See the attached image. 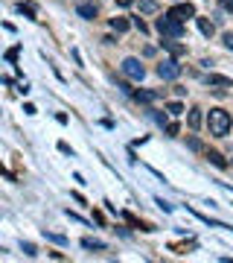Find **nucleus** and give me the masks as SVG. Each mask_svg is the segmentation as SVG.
Here are the masks:
<instances>
[{
	"instance_id": "11",
	"label": "nucleus",
	"mask_w": 233,
	"mask_h": 263,
	"mask_svg": "<svg viewBox=\"0 0 233 263\" xmlns=\"http://www.w3.org/2000/svg\"><path fill=\"white\" fill-rule=\"evenodd\" d=\"M140 12H143V15H158L161 6H158L155 0H140Z\"/></svg>"
},
{
	"instance_id": "22",
	"label": "nucleus",
	"mask_w": 233,
	"mask_h": 263,
	"mask_svg": "<svg viewBox=\"0 0 233 263\" xmlns=\"http://www.w3.org/2000/svg\"><path fill=\"white\" fill-rule=\"evenodd\" d=\"M24 255H30V258H35V255H38V252H35V246H33V243H24Z\"/></svg>"
},
{
	"instance_id": "9",
	"label": "nucleus",
	"mask_w": 233,
	"mask_h": 263,
	"mask_svg": "<svg viewBox=\"0 0 233 263\" xmlns=\"http://www.w3.org/2000/svg\"><path fill=\"white\" fill-rule=\"evenodd\" d=\"M187 123H190V129L199 132L201 123H204V114H201V108H190V114H187Z\"/></svg>"
},
{
	"instance_id": "12",
	"label": "nucleus",
	"mask_w": 233,
	"mask_h": 263,
	"mask_svg": "<svg viewBox=\"0 0 233 263\" xmlns=\"http://www.w3.org/2000/svg\"><path fill=\"white\" fill-rule=\"evenodd\" d=\"M158 97H161V91H137V94H134L137 102H155Z\"/></svg>"
},
{
	"instance_id": "25",
	"label": "nucleus",
	"mask_w": 233,
	"mask_h": 263,
	"mask_svg": "<svg viewBox=\"0 0 233 263\" xmlns=\"http://www.w3.org/2000/svg\"><path fill=\"white\" fill-rule=\"evenodd\" d=\"M134 27H137V30H140V33H149V27H146V24H143V21H140V18H134Z\"/></svg>"
},
{
	"instance_id": "5",
	"label": "nucleus",
	"mask_w": 233,
	"mask_h": 263,
	"mask_svg": "<svg viewBox=\"0 0 233 263\" xmlns=\"http://www.w3.org/2000/svg\"><path fill=\"white\" fill-rule=\"evenodd\" d=\"M169 15L178 18V21H187V18H196V6L193 3H178V6L169 9Z\"/></svg>"
},
{
	"instance_id": "7",
	"label": "nucleus",
	"mask_w": 233,
	"mask_h": 263,
	"mask_svg": "<svg viewBox=\"0 0 233 263\" xmlns=\"http://www.w3.org/2000/svg\"><path fill=\"white\" fill-rule=\"evenodd\" d=\"M204 82H207V85H213V88H219V91H228V88H233L231 79H228V76H219V73H210Z\"/></svg>"
},
{
	"instance_id": "21",
	"label": "nucleus",
	"mask_w": 233,
	"mask_h": 263,
	"mask_svg": "<svg viewBox=\"0 0 233 263\" xmlns=\"http://www.w3.org/2000/svg\"><path fill=\"white\" fill-rule=\"evenodd\" d=\"M222 44H225L228 50H233V33H225V35H222Z\"/></svg>"
},
{
	"instance_id": "14",
	"label": "nucleus",
	"mask_w": 233,
	"mask_h": 263,
	"mask_svg": "<svg viewBox=\"0 0 233 263\" xmlns=\"http://www.w3.org/2000/svg\"><path fill=\"white\" fill-rule=\"evenodd\" d=\"M44 237H47L50 243H56V246H67V237H65V234H56V231H44Z\"/></svg>"
},
{
	"instance_id": "23",
	"label": "nucleus",
	"mask_w": 233,
	"mask_h": 263,
	"mask_svg": "<svg viewBox=\"0 0 233 263\" xmlns=\"http://www.w3.org/2000/svg\"><path fill=\"white\" fill-rule=\"evenodd\" d=\"M18 59V47H12V50H6V62H15Z\"/></svg>"
},
{
	"instance_id": "15",
	"label": "nucleus",
	"mask_w": 233,
	"mask_h": 263,
	"mask_svg": "<svg viewBox=\"0 0 233 263\" xmlns=\"http://www.w3.org/2000/svg\"><path fill=\"white\" fill-rule=\"evenodd\" d=\"M18 12H24L27 18H38V9H35L33 3H18Z\"/></svg>"
},
{
	"instance_id": "8",
	"label": "nucleus",
	"mask_w": 233,
	"mask_h": 263,
	"mask_svg": "<svg viewBox=\"0 0 233 263\" xmlns=\"http://www.w3.org/2000/svg\"><path fill=\"white\" fill-rule=\"evenodd\" d=\"M196 24H199V30L204 38H213V33H216V21H210V18H196Z\"/></svg>"
},
{
	"instance_id": "20",
	"label": "nucleus",
	"mask_w": 233,
	"mask_h": 263,
	"mask_svg": "<svg viewBox=\"0 0 233 263\" xmlns=\"http://www.w3.org/2000/svg\"><path fill=\"white\" fill-rule=\"evenodd\" d=\"M152 117L161 123V126H169V120H166V114H161V111H152Z\"/></svg>"
},
{
	"instance_id": "28",
	"label": "nucleus",
	"mask_w": 233,
	"mask_h": 263,
	"mask_svg": "<svg viewBox=\"0 0 233 263\" xmlns=\"http://www.w3.org/2000/svg\"><path fill=\"white\" fill-rule=\"evenodd\" d=\"M59 149H62V152H65V155H73V149H70V146H67L65 140H62V143H59Z\"/></svg>"
},
{
	"instance_id": "6",
	"label": "nucleus",
	"mask_w": 233,
	"mask_h": 263,
	"mask_svg": "<svg viewBox=\"0 0 233 263\" xmlns=\"http://www.w3.org/2000/svg\"><path fill=\"white\" fill-rule=\"evenodd\" d=\"M161 44H164V50H169V56H175V59L187 56V47H184V44H178V38H164Z\"/></svg>"
},
{
	"instance_id": "26",
	"label": "nucleus",
	"mask_w": 233,
	"mask_h": 263,
	"mask_svg": "<svg viewBox=\"0 0 233 263\" xmlns=\"http://www.w3.org/2000/svg\"><path fill=\"white\" fill-rule=\"evenodd\" d=\"M166 132H169V137H175V134H178V123H169Z\"/></svg>"
},
{
	"instance_id": "17",
	"label": "nucleus",
	"mask_w": 233,
	"mask_h": 263,
	"mask_svg": "<svg viewBox=\"0 0 233 263\" xmlns=\"http://www.w3.org/2000/svg\"><path fill=\"white\" fill-rule=\"evenodd\" d=\"M82 249H97V252H102V249H105V243H102V240H91V237H85V240H82Z\"/></svg>"
},
{
	"instance_id": "10",
	"label": "nucleus",
	"mask_w": 233,
	"mask_h": 263,
	"mask_svg": "<svg viewBox=\"0 0 233 263\" xmlns=\"http://www.w3.org/2000/svg\"><path fill=\"white\" fill-rule=\"evenodd\" d=\"M76 12H79L82 18H88V21H94V18H97V6H94V3H79V6H76Z\"/></svg>"
},
{
	"instance_id": "3",
	"label": "nucleus",
	"mask_w": 233,
	"mask_h": 263,
	"mask_svg": "<svg viewBox=\"0 0 233 263\" xmlns=\"http://www.w3.org/2000/svg\"><path fill=\"white\" fill-rule=\"evenodd\" d=\"M181 73H184V65H178V59H175V56H169V59H164V62L158 65V76H161L164 82L178 79Z\"/></svg>"
},
{
	"instance_id": "4",
	"label": "nucleus",
	"mask_w": 233,
	"mask_h": 263,
	"mask_svg": "<svg viewBox=\"0 0 233 263\" xmlns=\"http://www.w3.org/2000/svg\"><path fill=\"white\" fill-rule=\"evenodd\" d=\"M120 67H123V73L129 79H134V82H143V76H146V67L140 65V59H126Z\"/></svg>"
},
{
	"instance_id": "24",
	"label": "nucleus",
	"mask_w": 233,
	"mask_h": 263,
	"mask_svg": "<svg viewBox=\"0 0 233 263\" xmlns=\"http://www.w3.org/2000/svg\"><path fill=\"white\" fill-rule=\"evenodd\" d=\"M219 6H222L225 12H233V0H219Z\"/></svg>"
},
{
	"instance_id": "2",
	"label": "nucleus",
	"mask_w": 233,
	"mask_h": 263,
	"mask_svg": "<svg viewBox=\"0 0 233 263\" xmlns=\"http://www.w3.org/2000/svg\"><path fill=\"white\" fill-rule=\"evenodd\" d=\"M155 27H158V33L164 35V38H184V21H178V18H172V15H161L158 21H155Z\"/></svg>"
},
{
	"instance_id": "13",
	"label": "nucleus",
	"mask_w": 233,
	"mask_h": 263,
	"mask_svg": "<svg viewBox=\"0 0 233 263\" xmlns=\"http://www.w3.org/2000/svg\"><path fill=\"white\" fill-rule=\"evenodd\" d=\"M129 21L126 18H111V30H117V33H129Z\"/></svg>"
},
{
	"instance_id": "16",
	"label": "nucleus",
	"mask_w": 233,
	"mask_h": 263,
	"mask_svg": "<svg viewBox=\"0 0 233 263\" xmlns=\"http://www.w3.org/2000/svg\"><path fill=\"white\" fill-rule=\"evenodd\" d=\"M207 161H210V164H216V167H222V170L228 167V161H225V155H219V152H207Z\"/></svg>"
},
{
	"instance_id": "27",
	"label": "nucleus",
	"mask_w": 233,
	"mask_h": 263,
	"mask_svg": "<svg viewBox=\"0 0 233 263\" xmlns=\"http://www.w3.org/2000/svg\"><path fill=\"white\" fill-rule=\"evenodd\" d=\"M155 205H161L164 211H172V205H169V202H164V199H155Z\"/></svg>"
},
{
	"instance_id": "1",
	"label": "nucleus",
	"mask_w": 233,
	"mask_h": 263,
	"mask_svg": "<svg viewBox=\"0 0 233 263\" xmlns=\"http://www.w3.org/2000/svg\"><path fill=\"white\" fill-rule=\"evenodd\" d=\"M207 126H210V134L225 137V134L231 132L233 120H231V114H228L225 108H210V114H207Z\"/></svg>"
},
{
	"instance_id": "19",
	"label": "nucleus",
	"mask_w": 233,
	"mask_h": 263,
	"mask_svg": "<svg viewBox=\"0 0 233 263\" xmlns=\"http://www.w3.org/2000/svg\"><path fill=\"white\" fill-rule=\"evenodd\" d=\"M166 111L172 114V117H178V114L184 111V105H181V102H169V105H166Z\"/></svg>"
},
{
	"instance_id": "18",
	"label": "nucleus",
	"mask_w": 233,
	"mask_h": 263,
	"mask_svg": "<svg viewBox=\"0 0 233 263\" xmlns=\"http://www.w3.org/2000/svg\"><path fill=\"white\" fill-rule=\"evenodd\" d=\"M187 146H190L193 152H201V149H204V143H201L199 137H187Z\"/></svg>"
}]
</instances>
